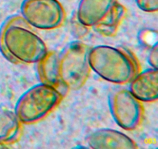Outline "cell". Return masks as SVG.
I'll list each match as a JSON object with an SVG mask.
<instances>
[{
    "mask_svg": "<svg viewBox=\"0 0 158 149\" xmlns=\"http://www.w3.org/2000/svg\"><path fill=\"white\" fill-rule=\"evenodd\" d=\"M46 43L22 16L6 19L0 27V52L13 64H36L46 55Z\"/></svg>",
    "mask_w": 158,
    "mask_h": 149,
    "instance_id": "1",
    "label": "cell"
},
{
    "mask_svg": "<svg viewBox=\"0 0 158 149\" xmlns=\"http://www.w3.org/2000/svg\"><path fill=\"white\" fill-rule=\"evenodd\" d=\"M63 93L56 87L40 82L30 87L17 100L14 113L23 124L44 119L60 103Z\"/></svg>",
    "mask_w": 158,
    "mask_h": 149,
    "instance_id": "3",
    "label": "cell"
},
{
    "mask_svg": "<svg viewBox=\"0 0 158 149\" xmlns=\"http://www.w3.org/2000/svg\"><path fill=\"white\" fill-rule=\"evenodd\" d=\"M117 0H80L77 18L83 26H94L100 22L115 5Z\"/></svg>",
    "mask_w": 158,
    "mask_h": 149,
    "instance_id": "9",
    "label": "cell"
},
{
    "mask_svg": "<svg viewBox=\"0 0 158 149\" xmlns=\"http://www.w3.org/2000/svg\"><path fill=\"white\" fill-rule=\"evenodd\" d=\"M86 143L93 149H135L137 143L124 133L110 128H100L91 132Z\"/></svg>",
    "mask_w": 158,
    "mask_h": 149,
    "instance_id": "7",
    "label": "cell"
},
{
    "mask_svg": "<svg viewBox=\"0 0 158 149\" xmlns=\"http://www.w3.org/2000/svg\"><path fill=\"white\" fill-rule=\"evenodd\" d=\"M90 69L106 82L127 84L140 71V65L131 51L121 47L97 45L89 48Z\"/></svg>",
    "mask_w": 158,
    "mask_h": 149,
    "instance_id": "2",
    "label": "cell"
},
{
    "mask_svg": "<svg viewBox=\"0 0 158 149\" xmlns=\"http://www.w3.org/2000/svg\"><path fill=\"white\" fill-rule=\"evenodd\" d=\"M148 61L152 68L157 69L158 67V47L157 43L151 47L148 56Z\"/></svg>",
    "mask_w": 158,
    "mask_h": 149,
    "instance_id": "14",
    "label": "cell"
},
{
    "mask_svg": "<svg viewBox=\"0 0 158 149\" xmlns=\"http://www.w3.org/2000/svg\"><path fill=\"white\" fill-rule=\"evenodd\" d=\"M137 7L146 12H156L158 10V0H135Z\"/></svg>",
    "mask_w": 158,
    "mask_h": 149,
    "instance_id": "13",
    "label": "cell"
},
{
    "mask_svg": "<svg viewBox=\"0 0 158 149\" xmlns=\"http://www.w3.org/2000/svg\"><path fill=\"white\" fill-rule=\"evenodd\" d=\"M37 64V73L40 82L56 87L64 93V88L60 83L58 72V54L48 51L46 55Z\"/></svg>",
    "mask_w": 158,
    "mask_h": 149,
    "instance_id": "11",
    "label": "cell"
},
{
    "mask_svg": "<svg viewBox=\"0 0 158 149\" xmlns=\"http://www.w3.org/2000/svg\"><path fill=\"white\" fill-rule=\"evenodd\" d=\"M21 16L30 26L43 30L60 27L66 19V12L58 0H23Z\"/></svg>",
    "mask_w": 158,
    "mask_h": 149,
    "instance_id": "5",
    "label": "cell"
},
{
    "mask_svg": "<svg viewBox=\"0 0 158 149\" xmlns=\"http://www.w3.org/2000/svg\"><path fill=\"white\" fill-rule=\"evenodd\" d=\"M89 51L88 45L76 40L58 54L59 78L65 90L80 89L86 84L91 70Z\"/></svg>",
    "mask_w": 158,
    "mask_h": 149,
    "instance_id": "4",
    "label": "cell"
},
{
    "mask_svg": "<svg viewBox=\"0 0 158 149\" xmlns=\"http://www.w3.org/2000/svg\"><path fill=\"white\" fill-rule=\"evenodd\" d=\"M126 14L127 9L125 6L117 2L107 14L93 27L103 37H114L124 20Z\"/></svg>",
    "mask_w": 158,
    "mask_h": 149,
    "instance_id": "12",
    "label": "cell"
},
{
    "mask_svg": "<svg viewBox=\"0 0 158 149\" xmlns=\"http://www.w3.org/2000/svg\"><path fill=\"white\" fill-rule=\"evenodd\" d=\"M22 124L14 112L0 111V148L9 147L18 142L21 137Z\"/></svg>",
    "mask_w": 158,
    "mask_h": 149,
    "instance_id": "10",
    "label": "cell"
},
{
    "mask_svg": "<svg viewBox=\"0 0 158 149\" xmlns=\"http://www.w3.org/2000/svg\"><path fill=\"white\" fill-rule=\"evenodd\" d=\"M108 104L113 119L123 130H135L143 122L144 109L142 102L127 88H120L111 93Z\"/></svg>",
    "mask_w": 158,
    "mask_h": 149,
    "instance_id": "6",
    "label": "cell"
},
{
    "mask_svg": "<svg viewBox=\"0 0 158 149\" xmlns=\"http://www.w3.org/2000/svg\"><path fill=\"white\" fill-rule=\"evenodd\" d=\"M131 94L141 102H156L158 98V71L149 68L139 71L129 82Z\"/></svg>",
    "mask_w": 158,
    "mask_h": 149,
    "instance_id": "8",
    "label": "cell"
}]
</instances>
